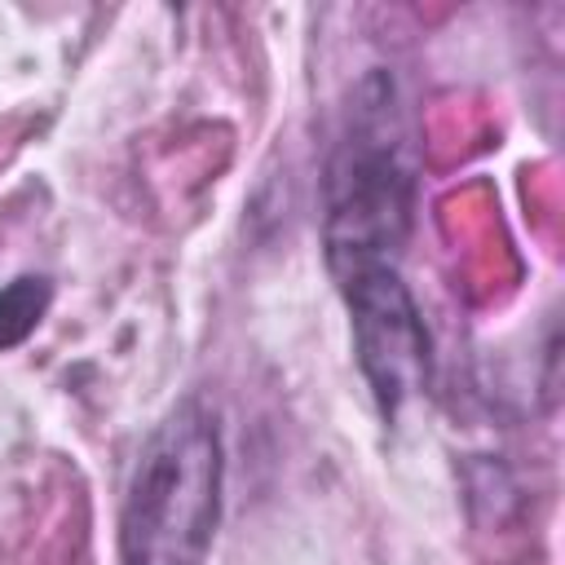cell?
Returning a JSON list of instances; mask_svg holds the SVG:
<instances>
[{
    "mask_svg": "<svg viewBox=\"0 0 565 565\" xmlns=\"http://www.w3.org/2000/svg\"><path fill=\"white\" fill-rule=\"evenodd\" d=\"M415 225V154L388 71L358 79L322 172L327 269L397 265Z\"/></svg>",
    "mask_w": 565,
    "mask_h": 565,
    "instance_id": "6da1fadb",
    "label": "cell"
},
{
    "mask_svg": "<svg viewBox=\"0 0 565 565\" xmlns=\"http://www.w3.org/2000/svg\"><path fill=\"white\" fill-rule=\"evenodd\" d=\"M225 446L207 402H177L146 437L119 512L124 565H203L221 525Z\"/></svg>",
    "mask_w": 565,
    "mask_h": 565,
    "instance_id": "7a4b0ae2",
    "label": "cell"
},
{
    "mask_svg": "<svg viewBox=\"0 0 565 565\" xmlns=\"http://www.w3.org/2000/svg\"><path fill=\"white\" fill-rule=\"evenodd\" d=\"M353 322V353L362 380L384 419H397L406 402L428 388L433 375V340L424 313L402 282L397 265H353L331 274Z\"/></svg>",
    "mask_w": 565,
    "mask_h": 565,
    "instance_id": "3957f363",
    "label": "cell"
},
{
    "mask_svg": "<svg viewBox=\"0 0 565 565\" xmlns=\"http://www.w3.org/2000/svg\"><path fill=\"white\" fill-rule=\"evenodd\" d=\"M49 300H53V282L44 274H22L0 287V353L18 349L40 327V318L49 313Z\"/></svg>",
    "mask_w": 565,
    "mask_h": 565,
    "instance_id": "277c9868",
    "label": "cell"
}]
</instances>
